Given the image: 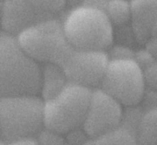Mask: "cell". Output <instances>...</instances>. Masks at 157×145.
Instances as JSON below:
<instances>
[{
  "mask_svg": "<svg viewBox=\"0 0 157 145\" xmlns=\"http://www.w3.org/2000/svg\"><path fill=\"white\" fill-rule=\"evenodd\" d=\"M42 67L20 45L16 36L0 32V96L37 95Z\"/></svg>",
  "mask_w": 157,
  "mask_h": 145,
  "instance_id": "cell-1",
  "label": "cell"
},
{
  "mask_svg": "<svg viewBox=\"0 0 157 145\" xmlns=\"http://www.w3.org/2000/svg\"><path fill=\"white\" fill-rule=\"evenodd\" d=\"M60 21L64 34L74 49L107 51L114 44V27L101 10L74 7Z\"/></svg>",
  "mask_w": 157,
  "mask_h": 145,
  "instance_id": "cell-2",
  "label": "cell"
},
{
  "mask_svg": "<svg viewBox=\"0 0 157 145\" xmlns=\"http://www.w3.org/2000/svg\"><path fill=\"white\" fill-rule=\"evenodd\" d=\"M44 128V100L37 95L0 96V137L7 143L33 137Z\"/></svg>",
  "mask_w": 157,
  "mask_h": 145,
  "instance_id": "cell-3",
  "label": "cell"
},
{
  "mask_svg": "<svg viewBox=\"0 0 157 145\" xmlns=\"http://www.w3.org/2000/svg\"><path fill=\"white\" fill-rule=\"evenodd\" d=\"M92 90L67 82L56 95L44 101V127L60 134L82 128Z\"/></svg>",
  "mask_w": 157,
  "mask_h": 145,
  "instance_id": "cell-4",
  "label": "cell"
},
{
  "mask_svg": "<svg viewBox=\"0 0 157 145\" xmlns=\"http://www.w3.org/2000/svg\"><path fill=\"white\" fill-rule=\"evenodd\" d=\"M16 38L21 47L38 63L60 66L73 49L64 34L61 21L54 17L27 28Z\"/></svg>",
  "mask_w": 157,
  "mask_h": 145,
  "instance_id": "cell-5",
  "label": "cell"
},
{
  "mask_svg": "<svg viewBox=\"0 0 157 145\" xmlns=\"http://www.w3.org/2000/svg\"><path fill=\"white\" fill-rule=\"evenodd\" d=\"M101 88L122 106L133 107L141 103L146 87L142 68L133 59H109Z\"/></svg>",
  "mask_w": 157,
  "mask_h": 145,
  "instance_id": "cell-6",
  "label": "cell"
},
{
  "mask_svg": "<svg viewBox=\"0 0 157 145\" xmlns=\"http://www.w3.org/2000/svg\"><path fill=\"white\" fill-rule=\"evenodd\" d=\"M108 63L106 51L73 48L60 67L67 82L92 89L100 86Z\"/></svg>",
  "mask_w": 157,
  "mask_h": 145,
  "instance_id": "cell-7",
  "label": "cell"
},
{
  "mask_svg": "<svg viewBox=\"0 0 157 145\" xmlns=\"http://www.w3.org/2000/svg\"><path fill=\"white\" fill-rule=\"evenodd\" d=\"M123 106L101 88L92 90V94L82 124L89 138H94L121 125Z\"/></svg>",
  "mask_w": 157,
  "mask_h": 145,
  "instance_id": "cell-8",
  "label": "cell"
},
{
  "mask_svg": "<svg viewBox=\"0 0 157 145\" xmlns=\"http://www.w3.org/2000/svg\"><path fill=\"white\" fill-rule=\"evenodd\" d=\"M52 17L39 11L26 0H5L0 24L4 32L17 36L27 28Z\"/></svg>",
  "mask_w": 157,
  "mask_h": 145,
  "instance_id": "cell-9",
  "label": "cell"
},
{
  "mask_svg": "<svg viewBox=\"0 0 157 145\" xmlns=\"http://www.w3.org/2000/svg\"><path fill=\"white\" fill-rule=\"evenodd\" d=\"M130 21L138 44L144 45L150 39L151 26L157 19V0H129Z\"/></svg>",
  "mask_w": 157,
  "mask_h": 145,
  "instance_id": "cell-10",
  "label": "cell"
},
{
  "mask_svg": "<svg viewBox=\"0 0 157 145\" xmlns=\"http://www.w3.org/2000/svg\"><path fill=\"white\" fill-rule=\"evenodd\" d=\"M67 82L62 67L54 63H45L42 67V83L40 93L43 100H48L56 95Z\"/></svg>",
  "mask_w": 157,
  "mask_h": 145,
  "instance_id": "cell-11",
  "label": "cell"
},
{
  "mask_svg": "<svg viewBox=\"0 0 157 145\" xmlns=\"http://www.w3.org/2000/svg\"><path fill=\"white\" fill-rule=\"evenodd\" d=\"M135 137L139 145H157V106L149 108L140 115Z\"/></svg>",
  "mask_w": 157,
  "mask_h": 145,
  "instance_id": "cell-12",
  "label": "cell"
},
{
  "mask_svg": "<svg viewBox=\"0 0 157 145\" xmlns=\"http://www.w3.org/2000/svg\"><path fill=\"white\" fill-rule=\"evenodd\" d=\"M133 131L123 126L111 129L94 138H90L83 145H137Z\"/></svg>",
  "mask_w": 157,
  "mask_h": 145,
  "instance_id": "cell-13",
  "label": "cell"
},
{
  "mask_svg": "<svg viewBox=\"0 0 157 145\" xmlns=\"http://www.w3.org/2000/svg\"><path fill=\"white\" fill-rule=\"evenodd\" d=\"M105 13L113 27L128 24L130 21L129 0H108Z\"/></svg>",
  "mask_w": 157,
  "mask_h": 145,
  "instance_id": "cell-14",
  "label": "cell"
},
{
  "mask_svg": "<svg viewBox=\"0 0 157 145\" xmlns=\"http://www.w3.org/2000/svg\"><path fill=\"white\" fill-rule=\"evenodd\" d=\"M39 11L50 16L61 11L67 6V0H26Z\"/></svg>",
  "mask_w": 157,
  "mask_h": 145,
  "instance_id": "cell-15",
  "label": "cell"
},
{
  "mask_svg": "<svg viewBox=\"0 0 157 145\" xmlns=\"http://www.w3.org/2000/svg\"><path fill=\"white\" fill-rule=\"evenodd\" d=\"M115 40H117V44H119L127 45L132 48L136 44H138L129 23L122 26L114 27V41Z\"/></svg>",
  "mask_w": 157,
  "mask_h": 145,
  "instance_id": "cell-16",
  "label": "cell"
},
{
  "mask_svg": "<svg viewBox=\"0 0 157 145\" xmlns=\"http://www.w3.org/2000/svg\"><path fill=\"white\" fill-rule=\"evenodd\" d=\"M35 139L39 145H66V140L63 137V134L46 128H42L36 134Z\"/></svg>",
  "mask_w": 157,
  "mask_h": 145,
  "instance_id": "cell-17",
  "label": "cell"
},
{
  "mask_svg": "<svg viewBox=\"0 0 157 145\" xmlns=\"http://www.w3.org/2000/svg\"><path fill=\"white\" fill-rule=\"evenodd\" d=\"M142 73L146 89L157 92V59L143 67Z\"/></svg>",
  "mask_w": 157,
  "mask_h": 145,
  "instance_id": "cell-18",
  "label": "cell"
},
{
  "mask_svg": "<svg viewBox=\"0 0 157 145\" xmlns=\"http://www.w3.org/2000/svg\"><path fill=\"white\" fill-rule=\"evenodd\" d=\"M109 59H130L134 58L135 50L123 44H112L106 51Z\"/></svg>",
  "mask_w": 157,
  "mask_h": 145,
  "instance_id": "cell-19",
  "label": "cell"
},
{
  "mask_svg": "<svg viewBox=\"0 0 157 145\" xmlns=\"http://www.w3.org/2000/svg\"><path fill=\"white\" fill-rule=\"evenodd\" d=\"M133 59L138 63V65L141 68H143L149 64H151V62H153L156 58L152 55V54L146 47H143V48L135 50Z\"/></svg>",
  "mask_w": 157,
  "mask_h": 145,
  "instance_id": "cell-20",
  "label": "cell"
},
{
  "mask_svg": "<svg viewBox=\"0 0 157 145\" xmlns=\"http://www.w3.org/2000/svg\"><path fill=\"white\" fill-rule=\"evenodd\" d=\"M108 0H82L81 6H86L105 11Z\"/></svg>",
  "mask_w": 157,
  "mask_h": 145,
  "instance_id": "cell-21",
  "label": "cell"
},
{
  "mask_svg": "<svg viewBox=\"0 0 157 145\" xmlns=\"http://www.w3.org/2000/svg\"><path fill=\"white\" fill-rule=\"evenodd\" d=\"M8 145H39L34 137L21 138L8 142Z\"/></svg>",
  "mask_w": 157,
  "mask_h": 145,
  "instance_id": "cell-22",
  "label": "cell"
},
{
  "mask_svg": "<svg viewBox=\"0 0 157 145\" xmlns=\"http://www.w3.org/2000/svg\"><path fill=\"white\" fill-rule=\"evenodd\" d=\"M144 45L152 54V55L157 59V37L150 39Z\"/></svg>",
  "mask_w": 157,
  "mask_h": 145,
  "instance_id": "cell-23",
  "label": "cell"
},
{
  "mask_svg": "<svg viewBox=\"0 0 157 145\" xmlns=\"http://www.w3.org/2000/svg\"><path fill=\"white\" fill-rule=\"evenodd\" d=\"M155 37H157V19L153 22V24L151 26V32H150V39L155 38Z\"/></svg>",
  "mask_w": 157,
  "mask_h": 145,
  "instance_id": "cell-24",
  "label": "cell"
},
{
  "mask_svg": "<svg viewBox=\"0 0 157 145\" xmlns=\"http://www.w3.org/2000/svg\"><path fill=\"white\" fill-rule=\"evenodd\" d=\"M0 145H8V143L4 141L3 139H0Z\"/></svg>",
  "mask_w": 157,
  "mask_h": 145,
  "instance_id": "cell-25",
  "label": "cell"
},
{
  "mask_svg": "<svg viewBox=\"0 0 157 145\" xmlns=\"http://www.w3.org/2000/svg\"><path fill=\"white\" fill-rule=\"evenodd\" d=\"M137 145H139V144H137Z\"/></svg>",
  "mask_w": 157,
  "mask_h": 145,
  "instance_id": "cell-26",
  "label": "cell"
}]
</instances>
